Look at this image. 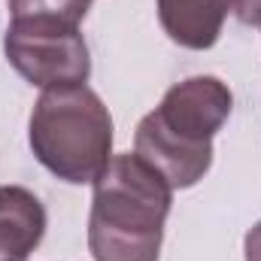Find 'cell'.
Wrapping results in <instances>:
<instances>
[{"label":"cell","mask_w":261,"mask_h":261,"mask_svg":"<svg viewBox=\"0 0 261 261\" xmlns=\"http://www.w3.org/2000/svg\"><path fill=\"white\" fill-rule=\"evenodd\" d=\"M243 252H246V261H261V222H255V225L246 231Z\"/></svg>","instance_id":"obj_9"},{"label":"cell","mask_w":261,"mask_h":261,"mask_svg":"<svg viewBox=\"0 0 261 261\" xmlns=\"http://www.w3.org/2000/svg\"><path fill=\"white\" fill-rule=\"evenodd\" d=\"M3 52L12 70L37 88L85 85L91 55L79 24L58 18H9Z\"/></svg>","instance_id":"obj_4"},{"label":"cell","mask_w":261,"mask_h":261,"mask_svg":"<svg viewBox=\"0 0 261 261\" xmlns=\"http://www.w3.org/2000/svg\"><path fill=\"white\" fill-rule=\"evenodd\" d=\"M234 107L219 76H189L167 88L161 103L140 119L134 152L149 161L170 189H192L213 167V140Z\"/></svg>","instance_id":"obj_2"},{"label":"cell","mask_w":261,"mask_h":261,"mask_svg":"<svg viewBox=\"0 0 261 261\" xmlns=\"http://www.w3.org/2000/svg\"><path fill=\"white\" fill-rule=\"evenodd\" d=\"M91 186L88 249L94 261H158L173 203L170 182L137 152H122Z\"/></svg>","instance_id":"obj_1"},{"label":"cell","mask_w":261,"mask_h":261,"mask_svg":"<svg viewBox=\"0 0 261 261\" xmlns=\"http://www.w3.org/2000/svg\"><path fill=\"white\" fill-rule=\"evenodd\" d=\"M46 206L24 186H0V261H28L46 237Z\"/></svg>","instance_id":"obj_5"},{"label":"cell","mask_w":261,"mask_h":261,"mask_svg":"<svg viewBox=\"0 0 261 261\" xmlns=\"http://www.w3.org/2000/svg\"><path fill=\"white\" fill-rule=\"evenodd\" d=\"M28 143L52 176L85 186L113 158V116L88 85L46 88L31 110Z\"/></svg>","instance_id":"obj_3"},{"label":"cell","mask_w":261,"mask_h":261,"mask_svg":"<svg viewBox=\"0 0 261 261\" xmlns=\"http://www.w3.org/2000/svg\"><path fill=\"white\" fill-rule=\"evenodd\" d=\"M231 9L243 24L261 28V0H231Z\"/></svg>","instance_id":"obj_8"},{"label":"cell","mask_w":261,"mask_h":261,"mask_svg":"<svg viewBox=\"0 0 261 261\" xmlns=\"http://www.w3.org/2000/svg\"><path fill=\"white\" fill-rule=\"evenodd\" d=\"M228 9L231 0H158V21L176 46L203 52L219 43Z\"/></svg>","instance_id":"obj_6"},{"label":"cell","mask_w":261,"mask_h":261,"mask_svg":"<svg viewBox=\"0 0 261 261\" xmlns=\"http://www.w3.org/2000/svg\"><path fill=\"white\" fill-rule=\"evenodd\" d=\"M91 0H9V18H58L82 24Z\"/></svg>","instance_id":"obj_7"}]
</instances>
